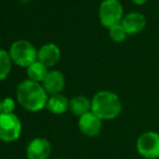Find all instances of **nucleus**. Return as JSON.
I'll list each match as a JSON object with an SVG mask.
<instances>
[{
    "label": "nucleus",
    "mask_w": 159,
    "mask_h": 159,
    "mask_svg": "<svg viewBox=\"0 0 159 159\" xmlns=\"http://www.w3.org/2000/svg\"><path fill=\"white\" fill-rule=\"evenodd\" d=\"M78 128L80 132L89 138H94L101 133L103 129V120L95 116L92 111L79 117Z\"/></svg>",
    "instance_id": "obj_8"
},
{
    "label": "nucleus",
    "mask_w": 159,
    "mask_h": 159,
    "mask_svg": "<svg viewBox=\"0 0 159 159\" xmlns=\"http://www.w3.org/2000/svg\"><path fill=\"white\" fill-rule=\"evenodd\" d=\"M22 122L15 114H0V141L12 143L20 139L22 134Z\"/></svg>",
    "instance_id": "obj_5"
},
{
    "label": "nucleus",
    "mask_w": 159,
    "mask_h": 159,
    "mask_svg": "<svg viewBox=\"0 0 159 159\" xmlns=\"http://www.w3.org/2000/svg\"><path fill=\"white\" fill-rule=\"evenodd\" d=\"M49 94L41 84L30 79L23 80L16 88V101L24 109L28 111H40L46 108Z\"/></svg>",
    "instance_id": "obj_1"
},
{
    "label": "nucleus",
    "mask_w": 159,
    "mask_h": 159,
    "mask_svg": "<svg viewBox=\"0 0 159 159\" xmlns=\"http://www.w3.org/2000/svg\"><path fill=\"white\" fill-rule=\"evenodd\" d=\"M48 73V67H46L39 61H36L35 63H33L30 66L27 67L28 79L33 80L35 82H38V84H42V81L44 80Z\"/></svg>",
    "instance_id": "obj_14"
},
{
    "label": "nucleus",
    "mask_w": 159,
    "mask_h": 159,
    "mask_svg": "<svg viewBox=\"0 0 159 159\" xmlns=\"http://www.w3.org/2000/svg\"><path fill=\"white\" fill-rule=\"evenodd\" d=\"M2 113V100H0V114Z\"/></svg>",
    "instance_id": "obj_19"
},
{
    "label": "nucleus",
    "mask_w": 159,
    "mask_h": 159,
    "mask_svg": "<svg viewBox=\"0 0 159 159\" xmlns=\"http://www.w3.org/2000/svg\"><path fill=\"white\" fill-rule=\"evenodd\" d=\"M60 59H61V50L55 43H46L40 49H38L37 61L41 62L48 68L57 65Z\"/></svg>",
    "instance_id": "obj_10"
},
{
    "label": "nucleus",
    "mask_w": 159,
    "mask_h": 159,
    "mask_svg": "<svg viewBox=\"0 0 159 159\" xmlns=\"http://www.w3.org/2000/svg\"><path fill=\"white\" fill-rule=\"evenodd\" d=\"M135 148L144 159H159V133L146 131L138 138Z\"/></svg>",
    "instance_id": "obj_6"
},
{
    "label": "nucleus",
    "mask_w": 159,
    "mask_h": 159,
    "mask_svg": "<svg viewBox=\"0 0 159 159\" xmlns=\"http://www.w3.org/2000/svg\"><path fill=\"white\" fill-rule=\"evenodd\" d=\"M51 143L46 138H35L26 147L27 159H48L51 155Z\"/></svg>",
    "instance_id": "obj_7"
},
{
    "label": "nucleus",
    "mask_w": 159,
    "mask_h": 159,
    "mask_svg": "<svg viewBox=\"0 0 159 159\" xmlns=\"http://www.w3.org/2000/svg\"><path fill=\"white\" fill-rule=\"evenodd\" d=\"M62 159H67V158H62Z\"/></svg>",
    "instance_id": "obj_20"
},
{
    "label": "nucleus",
    "mask_w": 159,
    "mask_h": 159,
    "mask_svg": "<svg viewBox=\"0 0 159 159\" xmlns=\"http://www.w3.org/2000/svg\"><path fill=\"white\" fill-rule=\"evenodd\" d=\"M16 108L14 98H6L2 100V113L7 114H14V111Z\"/></svg>",
    "instance_id": "obj_17"
},
{
    "label": "nucleus",
    "mask_w": 159,
    "mask_h": 159,
    "mask_svg": "<svg viewBox=\"0 0 159 159\" xmlns=\"http://www.w3.org/2000/svg\"><path fill=\"white\" fill-rule=\"evenodd\" d=\"M122 103L115 92L98 91L91 98V111L101 120H113L121 114Z\"/></svg>",
    "instance_id": "obj_2"
},
{
    "label": "nucleus",
    "mask_w": 159,
    "mask_h": 159,
    "mask_svg": "<svg viewBox=\"0 0 159 159\" xmlns=\"http://www.w3.org/2000/svg\"><path fill=\"white\" fill-rule=\"evenodd\" d=\"M9 54L15 65L27 68L37 61L38 50L27 40H17L11 44Z\"/></svg>",
    "instance_id": "obj_3"
},
{
    "label": "nucleus",
    "mask_w": 159,
    "mask_h": 159,
    "mask_svg": "<svg viewBox=\"0 0 159 159\" xmlns=\"http://www.w3.org/2000/svg\"><path fill=\"white\" fill-rule=\"evenodd\" d=\"M12 60L9 52L3 49H0V81L4 80L9 76L12 68Z\"/></svg>",
    "instance_id": "obj_15"
},
{
    "label": "nucleus",
    "mask_w": 159,
    "mask_h": 159,
    "mask_svg": "<svg viewBox=\"0 0 159 159\" xmlns=\"http://www.w3.org/2000/svg\"><path fill=\"white\" fill-rule=\"evenodd\" d=\"M98 19L102 26L108 30L121 23L124 8L119 0H103L98 8Z\"/></svg>",
    "instance_id": "obj_4"
},
{
    "label": "nucleus",
    "mask_w": 159,
    "mask_h": 159,
    "mask_svg": "<svg viewBox=\"0 0 159 159\" xmlns=\"http://www.w3.org/2000/svg\"><path fill=\"white\" fill-rule=\"evenodd\" d=\"M65 84H66V81H65L63 74L60 70L53 69V70H49L41 84L43 86L47 93L51 96L61 94V92L65 88Z\"/></svg>",
    "instance_id": "obj_9"
},
{
    "label": "nucleus",
    "mask_w": 159,
    "mask_h": 159,
    "mask_svg": "<svg viewBox=\"0 0 159 159\" xmlns=\"http://www.w3.org/2000/svg\"><path fill=\"white\" fill-rule=\"evenodd\" d=\"M127 36H128V34L126 32V30L124 28V26L121 25V23L109 28V37H111V39L113 40V41L122 42L126 40Z\"/></svg>",
    "instance_id": "obj_16"
},
{
    "label": "nucleus",
    "mask_w": 159,
    "mask_h": 159,
    "mask_svg": "<svg viewBox=\"0 0 159 159\" xmlns=\"http://www.w3.org/2000/svg\"><path fill=\"white\" fill-rule=\"evenodd\" d=\"M131 1L135 4H144V3H146L148 0H131Z\"/></svg>",
    "instance_id": "obj_18"
},
{
    "label": "nucleus",
    "mask_w": 159,
    "mask_h": 159,
    "mask_svg": "<svg viewBox=\"0 0 159 159\" xmlns=\"http://www.w3.org/2000/svg\"><path fill=\"white\" fill-rule=\"evenodd\" d=\"M121 25L128 35H136L141 33L146 26V17L140 12H130L125 15Z\"/></svg>",
    "instance_id": "obj_11"
},
{
    "label": "nucleus",
    "mask_w": 159,
    "mask_h": 159,
    "mask_svg": "<svg viewBox=\"0 0 159 159\" xmlns=\"http://www.w3.org/2000/svg\"><path fill=\"white\" fill-rule=\"evenodd\" d=\"M46 108L54 115H62L69 109V100L63 94L49 96Z\"/></svg>",
    "instance_id": "obj_13"
},
{
    "label": "nucleus",
    "mask_w": 159,
    "mask_h": 159,
    "mask_svg": "<svg viewBox=\"0 0 159 159\" xmlns=\"http://www.w3.org/2000/svg\"><path fill=\"white\" fill-rule=\"evenodd\" d=\"M69 111L78 118L91 111V100L84 95H76L69 100Z\"/></svg>",
    "instance_id": "obj_12"
}]
</instances>
